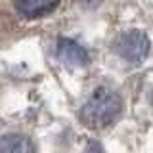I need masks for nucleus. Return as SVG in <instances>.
Wrapping results in <instances>:
<instances>
[{"label": "nucleus", "mask_w": 153, "mask_h": 153, "mask_svg": "<svg viewBox=\"0 0 153 153\" xmlns=\"http://www.w3.org/2000/svg\"><path fill=\"white\" fill-rule=\"evenodd\" d=\"M151 42L147 35L140 29H130V31L123 33L115 42V52L119 54L121 59H124L130 65H138L149 54Z\"/></svg>", "instance_id": "2"}, {"label": "nucleus", "mask_w": 153, "mask_h": 153, "mask_svg": "<svg viewBox=\"0 0 153 153\" xmlns=\"http://www.w3.org/2000/svg\"><path fill=\"white\" fill-rule=\"evenodd\" d=\"M0 153H35V143L23 134H8L0 138Z\"/></svg>", "instance_id": "4"}, {"label": "nucleus", "mask_w": 153, "mask_h": 153, "mask_svg": "<svg viewBox=\"0 0 153 153\" xmlns=\"http://www.w3.org/2000/svg\"><path fill=\"white\" fill-rule=\"evenodd\" d=\"M57 8V2H42V0H23L16 2V10L25 17H42L46 13L54 12Z\"/></svg>", "instance_id": "5"}, {"label": "nucleus", "mask_w": 153, "mask_h": 153, "mask_svg": "<svg viewBox=\"0 0 153 153\" xmlns=\"http://www.w3.org/2000/svg\"><path fill=\"white\" fill-rule=\"evenodd\" d=\"M151 103H153V88H151Z\"/></svg>", "instance_id": "7"}, {"label": "nucleus", "mask_w": 153, "mask_h": 153, "mask_svg": "<svg viewBox=\"0 0 153 153\" xmlns=\"http://www.w3.org/2000/svg\"><path fill=\"white\" fill-rule=\"evenodd\" d=\"M123 111V100L111 88H96L80 109V119L94 128L111 124Z\"/></svg>", "instance_id": "1"}, {"label": "nucleus", "mask_w": 153, "mask_h": 153, "mask_svg": "<svg viewBox=\"0 0 153 153\" xmlns=\"http://www.w3.org/2000/svg\"><path fill=\"white\" fill-rule=\"evenodd\" d=\"M86 153H103V149H102V146H100L98 142H92L88 146V149H86Z\"/></svg>", "instance_id": "6"}, {"label": "nucleus", "mask_w": 153, "mask_h": 153, "mask_svg": "<svg viewBox=\"0 0 153 153\" xmlns=\"http://www.w3.org/2000/svg\"><path fill=\"white\" fill-rule=\"evenodd\" d=\"M56 54H57V59L65 67H71V69L82 67L88 63V52H86V48L80 42L73 40V38H67V36L57 40Z\"/></svg>", "instance_id": "3"}]
</instances>
